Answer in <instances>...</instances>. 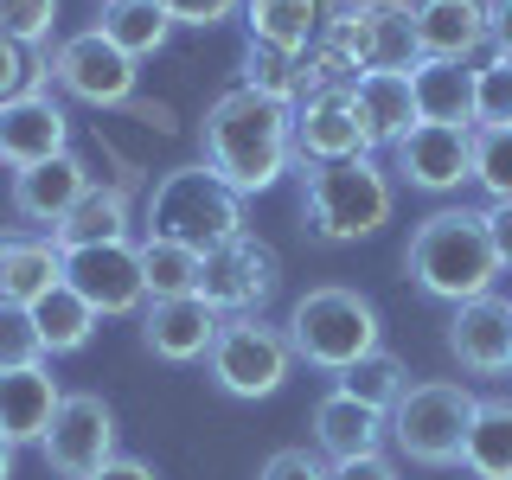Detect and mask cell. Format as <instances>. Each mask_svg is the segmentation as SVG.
Here are the masks:
<instances>
[{
    "instance_id": "1",
    "label": "cell",
    "mask_w": 512,
    "mask_h": 480,
    "mask_svg": "<svg viewBox=\"0 0 512 480\" xmlns=\"http://www.w3.org/2000/svg\"><path fill=\"white\" fill-rule=\"evenodd\" d=\"M199 148H205V167H212L237 199H256V192H269L295 167V109L237 84L205 109Z\"/></svg>"
},
{
    "instance_id": "2",
    "label": "cell",
    "mask_w": 512,
    "mask_h": 480,
    "mask_svg": "<svg viewBox=\"0 0 512 480\" xmlns=\"http://www.w3.org/2000/svg\"><path fill=\"white\" fill-rule=\"evenodd\" d=\"M404 269L429 301H448V308H461L474 295H493L500 256L487 244V212H474V205H436L410 231Z\"/></svg>"
},
{
    "instance_id": "3",
    "label": "cell",
    "mask_w": 512,
    "mask_h": 480,
    "mask_svg": "<svg viewBox=\"0 0 512 480\" xmlns=\"http://www.w3.org/2000/svg\"><path fill=\"white\" fill-rule=\"evenodd\" d=\"M288 352L295 365H314V372H333L340 378L346 365H359L365 352L384 346V327H378V308L359 295V288H308V295L288 308Z\"/></svg>"
},
{
    "instance_id": "4",
    "label": "cell",
    "mask_w": 512,
    "mask_h": 480,
    "mask_svg": "<svg viewBox=\"0 0 512 480\" xmlns=\"http://www.w3.org/2000/svg\"><path fill=\"white\" fill-rule=\"evenodd\" d=\"M148 237H167V244H186V250L212 256L218 244L244 237V199H237L205 160L173 167V173H160L154 192H148Z\"/></svg>"
},
{
    "instance_id": "5",
    "label": "cell",
    "mask_w": 512,
    "mask_h": 480,
    "mask_svg": "<svg viewBox=\"0 0 512 480\" xmlns=\"http://www.w3.org/2000/svg\"><path fill=\"white\" fill-rule=\"evenodd\" d=\"M397 205L391 173L372 154L359 160H327V167H301V218L314 224V237L327 244H359L372 237Z\"/></svg>"
},
{
    "instance_id": "6",
    "label": "cell",
    "mask_w": 512,
    "mask_h": 480,
    "mask_svg": "<svg viewBox=\"0 0 512 480\" xmlns=\"http://www.w3.org/2000/svg\"><path fill=\"white\" fill-rule=\"evenodd\" d=\"M480 397L455 378H416L384 416V436L397 442V455H410L416 468H461V442H468Z\"/></svg>"
},
{
    "instance_id": "7",
    "label": "cell",
    "mask_w": 512,
    "mask_h": 480,
    "mask_svg": "<svg viewBox=\"0 0 512 480\" xmlns=\"http://www.w3.org/2000/svg\"><path fill=\"white\" fill-rule=\"evenodd\" d=\"M205 365H212V384L224 397H276L288 372H295V352H288V333L269 327L263 314H224L218 320V340L205 352Z\"/></svg>"
},
{
    "instance_id": "8",
    "label": "cell",
    "mask_w": 512,
    "mask_h": 480,
    "mask_svg": "<svg viewBox=\"0 0 512 480\" xmlns=\"http://www.w3.org/2000/svg\"><path fill=\"white\" fill-rule=\"evenodd\" d=\"M320 45H327L352 77H365V71H410L416 64L410 0H352Z\"/></svg>"
},
{
    "instance_id": "9",
    "label": "cell",
    "mask_w": 512,
    "mask_h": 480,
    "mask_svg": "<svg viewBox=\"0 0 512 480\" xmlns=\"http://www.w3.org/2000/svg\"><path fill=\"white\" fill-rule=\"evenodd\" d=\"M52 84L71 96V103H90V109H128L135 103V84H141V64L116 52L103 32H71V39L52 45Z\"/></svg>"
},
{
    "instance_id": "10",
    "label": "cell",
    "mask_w": 512,
    "mask_h": 480,
    "mask_svg": "<svg viewBox=\"0 0 512 480\" xmlns=\"http://www.w3.org/2000/svg\"><path fill=\"white\" fill-rule=\"evenodd\" d=\"M39 455H45V468L58 480H90L103 461H116V410H109L96 391H71L58 404L52 429H45Z\"/></svg>"
},
{
    "instance_id": "11",
    "label": "cell",
    "mask_w": 512,
    "mask_h": 480,
    "mask_svg": "<svg viewBox=\"0 0 512 480\" xmlns=\"http://www.w3.org/2000/svg\"><path fill=\"white\" fill-rule=\"evenodd\" d=\"M282 288V256L263 244V237H231L205 256V276H199V295L212 301L218 314H256L269 295Z\"/></svg>"
},
{
    "instance_id": "12",
    "label": "cell",
    "mask_w": 512,
    "mask_h": 480,
    "mask_svg": "<svg viewBox=\"0 0 512 480\" xmlns=\"http://www.w3.org/2000/svg\"><path fill=\"white\" fill-rule=\"evenodd\" d=\"M391 173L429 199H448L474 180V128H442V122H416L404 141L391 148Z\"/></svg>"
},
{
    "instance_id": "13",
    "label": "cell",
    "mask_w": 512,
    "mask_h": 480,
    "mask_svg": "<svg viewBox=\"0 0 512 480\" xmlns=\"http://www.w3.org/2000/svg\"><path fill=\"white\" fill-rule=\"evenodd\" d=\"M64 288H77L96 314L148 308V282H141V250L135 244H77V250H64Z\"/></svg>"
},
{
    "instance_id": "14",
    "label": "cell",
    "mask_w": 512,
    "mask_h": 480,
    "mask_svg": "<svg viewBox=\"0 0 512 480\" xmlns=\"http://www.w3.org/2000/svg\"><path fill=\"white\" fill-rule=\"evenodd\" d=\"M372 154L352 90H320L308 103H295V167H327V160H359Z\"/></svg>"
},
{
    "instance_id": "15",
    "label": "cell",
    "mask_w": 512,
    "mask_h": 480,
    "mask_svg": "<svg viewBox=\"0 0 512 480\" xmlns=\"http://www.w3.org/2000/svg\"><path fill=\"white\" fill-rule=\"evenodd\" d=\"M84 192H90V160L77 154V148H64L52 160H39V167H20V173H13V192H7V199H13V218H20V224H32V231L52 237L58 218L71 212Z\"/></svg>"
},
{
    "instance_id": "16",
    "label": "cell",
    "mask_w": 512,
    "mask_h": 480,
    "mask_svg": "<svg viewBox=\"0 0 512 480\" xmlns=\"http://www.w3.org/2000/svg\"><path fill=\"white\" fill-rule=\"evenodd\" d=\"M448 352L461 359V372L493 378L512 372V301L506 295H474L448 314Z\"/></svg>"
},
{
    "instance_id": "17",
    "label": "cell",
    "mask_w": 512,
    "mask_h": 480,
    "mask_svg": "<svg viewBox=\"0 0 512 480\" xmlns=\"http://www.w3.org/2000/svg\"><path fill=\"white\" fill-rule=\"evenodd\" d=\"M71 148V116L52 103V90H32V96H13L0 103V167H39Z\"/></svg>"
},
{
    "instance_id": "18",
    "label": "cell",
    "mask_w": 512,
    "mask_h": 480,
    "mask_svg": "<svg viewBox=\"0 0 512 480\" xmlns=\"http://www.w3.org/2000/svg\"><path fill=\"white\" fill-rule=\"evenodd\" d=\"M218 308L205 295H173V301H148L141 308V346L154 352V359H167V365H192V359H205L218 340Z\"/></svg>"
},
{
    "instance_id": "19",
    "label": "cell",
    "mask_w": 512,
    "mask_h": 480,
    "mask_svg": "<svg viewBox=\"0 0 512 480\" xmlns=\"http://www.w3.org/2000/svg\"><path fill=\"white\" fill-rule=\"evenodd\" d=\"M416 58L474 64L487 52V0H410Z\"/></svg>"
},
{
    "instance_id": "20",
    "label": "cell",
    "mask_w": 512,
    "mask_h": 480,
    "mask_svg": "<svg viewBox=\"0 0 512 480\" xmlns=\"http://www.w3.org/2000/svg\"><path fill=\"white\" fill-rule=\"evenodd\" d=\"M352 0H244V26L256 45H282V52H314L333 32V20Z\"/></svg>"
},
{
    "instance_id": "21",
    "label": "cell",
    "mask_w": 512,
    "mask_h": 480,
    "mask_svg": "<svg viewBox=\"0 0 512 480\" xmlns=\"http://www.w3.org/2000/svg\"><path fill=\"white\" fill-rule=\"evenodd\" d=\"M64 404L52 365H20V372H0V436L13 448H39L45 429H52V416Z\"/></svg>"
},
{
    "instance_id": "22",
    "label": "cell",
    "mask_w": 512,
    "mask_h": 480,
    "mask_svg": "<svg viewBox=\"0 0 512 480\" xmlns=\"http://www.w3.org/2000/svg\"><path fill=\"white\" fill-rule=\"evenodd\" d=\"M128 224H135V192L122 180H90V192L58 218V250H77V244H128Z\"/></svg>"
},
{
    "instance_id": "23",
    "label": "cell",
    "mask_w": 512,
    "mask_h": 480,
    "mask_svg": "<svg viewBox=\"0 0 512 480\" xmlns=\"http://www.w3.org/2000/svg\"><path fill=\"white\" fill-rule=\"evenodd\" d=\"M410 96H416V122L474 128V64L416 58L410 64Z\"/></svg>"
},
{
    "instance_id": "24",
    "label": "cell",
    "mask_w": 512,
    "mask_h": 480,
    "mask_svg": "<svg viewBox=\"0 0 512 480\" xmlns=\"http://www.w3.org/2000/svg\"><path fill=\"white\" fill-rule=\"evenodd\" d=\"M352 109H359L372 148H397L416 128V96H410V71H365L352 84Z\"/></svg>"
},
{
    "instance_id": "25",
    "label": "cell",
    "mask_w": 512,
    "mask_h": 480,
    "mask_svg": "<svg viewBox=\"0 0 512 480\" xmlns=\"http://www.w3.org/2000/svg\"><path fill=\"white\" fill-rule=\"evenodd\" d=\"M314 448L327 461H352V455H372V448H384V416L352 404L346 391H327L314 404Z\"/></svg>"
},
{
    "instance_id": "26",
    "label": "cell",
    "mask_w": 512,
    "mask_h": 480,
    "mask_svg": "<svg viewBox=\"0 0 512 480\" xmlns=\"http://www.w3.org/2000/svg\"><path fill=\"white\" fill-rule=\"evenodd\" d=\"M96 32H103L116 52L128 58H160L173 39V13L160 7V0H103V20H96Z\"/></svg>"
},
{
    "instance_id": "27",
    "label": "cell",
    "mask_w": 512,
    "mask_h": 480,
    "mask_svg": "<svg viewBox=\"0 0 512 480\" xmlns=\"http://www.w3.org/2000/svg\"><path fill=\"white\" fill-rule=\"evenodd\" d=\"M244 90L256 96H276V103H308V96L320 90V77H314V52H282V45H256L250 39V52H244Z\"/></svg>"
},
{
    "instance_id": "28",
    "label": "cell",
    "mask_w": 512,
    "mask_h": 480,
    "mask_svg": "<svg viewBox=\"0 0 512 480\" xmlns=\"http://www.w3.org/2000/svg\"><path fill=\"white\" fill-rule=\"evenodd\" d=\"M461 468L474 480H512V397H480L461 442Z\"/></svg>"
},
{
    "instance_id": "29",
    "label": "cell",
    "mask_w": 512,
    "mask_h": 480,
    "mask_svg": "<svg viewBox=\"0 0 512 480\" xmlns=\"http://www.w3.org/2000/svg\"><path fill=\"white\" fill-rule=\"evenodd\" d=\"M96 314L77 288H52V295H39L32 301V327H39V346H45V359H64V352H84L90 346V333H96Z\"/></svg>"
},
{
    "instance_id": "30",
    "label": "cell",
    "mask_w": 512,
    "mask_h": 480,
    "mask_svg": "<svg viewBox=\"0 0 512 480\" xmlns=\"http://www.w3.org/2000/svg\"><path fill=\"white\" fill-rule=\"evenodd\" d=\"M333 391H346L352 404H365V410L391 416V404L410 391V372H404V359H397L391 346H378V352H365L359 365H346V372L333 378Z\"/></svg>"
},
{
    "instance_id": "31",
    "label": "cell",
    "mask_w": 512,
    "mask_h": 480,
    "mask_svg": "<svg viewBox=\"0 0 512 480\" xmlns=\"http://www.w3.org/2000/svg\"><path fill=\"white\" fill-rule=\"evenodd\" d=\"M141 282H148V301H173V295H199L205 256L186 244H167V237H141Z\"/></svg>"
},
{
    "instance_id": "32",
    "label": "cell",
    "mask_w": 512,
    "mask_h": 480,
    "mask_svg": "<svg viewBox=\"0 0 512 480\" xmlns=\"http://www.w3.org/2000/svg\"><path fill=\"white\" fill-rule=\"evenodd\" d=\"M64 282V250L58 237H13V269H7V301H20V308H32L39 295H52V288Z\"/></svg>"
},
{
    "instance_id": "33",
    "label": "cell",
    "mask_w": 512,
    "mask_h": 480,
    "mask_svg": "<svg viewBox=\"0 0 512 480\" xmlns=\"http://www.w3.org/2000/svg\"><path fill=\"white\" fill-rule=\"evenodd\" d=\"M474 186L487 205L512 199V122L506 128H474Z\"/></svg>"
},
{
    "instance_id": "34",
    "label": "cell",
    "mask_w": 512,
    "mask_h": 480,
    "mask_svg": "<svg viewBox=\"0 0 512 480\" xmlns=\"http://www.w3.org/2000/svg\"><path fill=\"white\" fill-rule=\"evenodd\" d=\"M512 122V64L487 52L474 64V128H506Z\"/></svg>"
},
{
    "instance_id": "35",
    "label": "cell",
    "mask_w": 512,
    "mask_h": 480,
    "mask_svg": "<svg viewBox=\"0 0 512 480\" xmlns=\"http://www.w3.org/2000/svg\"><path fill=\"white\" fill-rule=\"evenodd\" d=\"M32 90H52V52H32V45L0 39V103L32 96Z\"/></svg>"
},
{
    "instance_id": "36",
    "label": "cell",
    "mask_w": 512,
    "mask_h": 480,
    "mask_svg": "<svg viewBox=\"0 0 512 480\" xmlns=\"http://www.w3.org/2000/svg\"><path fill=\"white\" fill-rule=\"evenodd\" d=\"M20 365H45V346L32 327V308L0 301V372H20Z\"/></svg>"
},
{
    "instance_id": "37",
    "label": "cell",
    "mask_w": 512,
    "mask_h": 480,
    "mask_svg": "<svg viewBox=\"0 0 512 480\" xmlns=\"http://www.w3.org/2000/svg\"><path fill=\"white\" fill-rule=\"evenodd\" d=\"M52 26H58V0H0V39L45 52Z\"/></svg>"
},
{
    "instance_id": "38",
    "label": "cell",
    "mask_w": 512,
    "mask_h": 480,
    "mask_svg": "<svg viewBox=\"0 0 512 480\" xmlns=\"http://www.w3.org/2000/svg\"><path fill=\"white\" fill-rule=\"evenodd\" d=\"M256 480H333V468L320 455H308V448H276Z\"/></svg>"
},
{
    "instance_id": "39",
    "label": "cell",
    "mask_w": 512,
    "mask_h": 480,
    "mask_svg": "<svg viewBox=\"0 0 512 480\" xmlns=\"http://www.w3.org/2000/svg\"><path fill=\"white\" fill-rule=\"evenodd\" d=\"M173 13V26H224L231 13H244V0H160Z\"/></svg>"
},
{
    "instance_id": "40",
    "label": "cell",
    "mask_w": 512,
    "mask_h": 480,
    "mask_svg": "<svg viewBox=\"0 0 512 480\" xmlns=\"http://www.w3.org/2000/svg\"><path fill=\"white\" fill-rule=\"evenodd\" d=\"M327 468H333V480H404L384 448H372V455H352V461H327Z\"/></svg>"
},
{
    "instance_id": "41",
    "label": "cell",
    "mask_w": 512,
    "mask_h": 480,
    "mask_svg": "<svg viewBox=\"0 0 512 480\" xmlns=\"http://www.w3.org/2000/svg\"><path fill=\"white\" fill-rule=\"evenodd\" d=\"M487 244H493V256H500V269H512V199L487 205Z\"/></svg>"
},
{
    "instance_id": "42",
    "label": "cell",
    "mask_w": 512,
    "mask_h": 480,
    "mask_svg": "<svg viewBox=\"0 0 512 480\" xmlns=\"http://www.w3.org/2000/svg\"><path fill=\"white\" fill-rule=\"evenodd\" d=\"M487 52L512 64V0H487Z\"/></svg>"
},
{
    "instance_id": "43",
    "label": "cell",
    "mask_w": 512,
    "mask_h": 480,
    "mask_svg": "<svg viewBox=\"0 0 512 480\" xmlns=\"http://www.w3.org/2000/svg\"><path fill=\"white\" fill-rule=\"evenodd\" d=\"M90 480H160V474L148 468V461H135V455H116V461H103Z\"/></svg>"
},
{
    "instance_id": "44",
    "label": "cell",
    "mask_w": 512,
    "mask_h": 480,
    "mask_svg": "<svg viewBox=\"0 0 512 480\" xmlns=\"http://www.w3.org/2000/svg\"><path fill=\"white\" fill-rule=\"evenodd\" d=\"M7 269H13V237L0 231V301H7Z\"/></svg>"
},
{
    "instance_id": "45",
    "label": "cell",
    "mask_w": 512,
    "mask_h": 480,
    "mask_svg": "<svg viewBox=\"0 0 512 480\" xmlns=\"http://www.w3.org/2000/svg\"><path fill=\"white\" fill-rule=\"evenodd\" d=\"M0 480H13V442L0 436Z\"/></svg>"
}]
</instances>
